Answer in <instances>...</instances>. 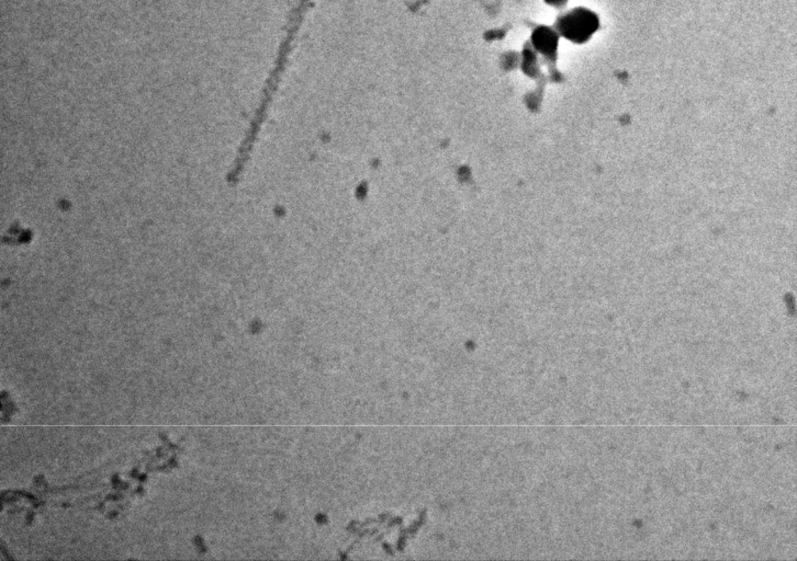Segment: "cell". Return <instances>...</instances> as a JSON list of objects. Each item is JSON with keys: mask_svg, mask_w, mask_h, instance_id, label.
Instances as JSON below:
<instances>
[{"mask_svg": "<svg viewBox=\"0 0 797 561\" xmlns=\"http://www.w3.org/2000/svg\"><path fill=\"white\" fill-rule=\"evenodd\" d=\"M599 18L595 12L577 8L566 12L557 20V33L570 40L573 43L582 44L599 29Z\"/></svg>", "mask_w": 797, "mask_h": 561, "instance_id": "1", "label": "cell"}, {"mask_svg": "<svg viewBox=\"0 0 797 561\" xmlns=\"http://www.w3.org/2000/svg\"><path fill=\"white\" fill-rule=\"evenodd\" d=\"M535 48L548 58L555 56L558 48V33L547 26H540L533 34Z\"/></svg>", "mask_w": 797, "mask_h": 561, "instance_id": "2", "label": "cell"}, {"mask_svg": "<svg viewBox=\"0 0 797 561\" xmlns=\"http://www.w3.org/2000/svg\"><path fill=\"white\" fill-rule=\"evenodd\" d=\"M545 1L550 6H554V7H561V6L565 5L568 0H545Z\"/></svg>", "mask_w": 797, "mask_h": 561, "instance_id": "3", "label": "cell"}]
</instances>
